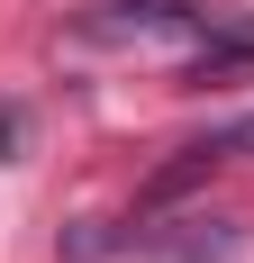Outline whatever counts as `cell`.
Returning a JSON list of instances; mask_svg holds the SVG:
<instances>
[{"label":"cell","mask_w":254,"mask_h":263,"mask_svg":"<svg viewBox=\"0 0 254 263\" xmlns=\"http://www.w3.org/2000/svg\"><path fill=\"white\" fill-rule=\"evenodd\" d=\"M146 236V263H227L245 245L236 218H182V227H136Z\"/></svg>","instance_id":"6da1fadb"},{"label":"cell","mask_w":254,"mask_h":263,"mask_svg":"<svg viewBox=\"0 0 254 263\" xmlns=\"http://www.w3.org/2000/svg\"><path fill=\"white\" fill-rule=\"evenodd\" d=\"M82 36H200V9L191 0H109Z\"/></svg>","instance_id":"7a4b0ae2"}]
</instances>
